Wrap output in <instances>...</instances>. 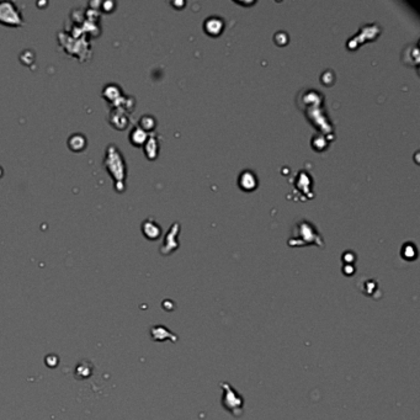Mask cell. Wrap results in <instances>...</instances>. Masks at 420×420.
<instances>
[{
  "mask_svg": "<svg viewBox=\"0 0 420 420\" xmlns=\"http://www.w3.org/2000/svg\"><path fill=\"white\" fill-rule=\"evenodd\" d=\"M104 165L107 173L116 181V190L122 191L123 190V179L126 177V164H124L123 157L115 144H109L105 152Z\"/></svg>",
  "mask_w": 420,
  "mask_h": 420,
  "instance_id": "6da1fadb",
  "label": "cell"
},
{
  "mask_svg": "<svg viewBox=\"0 0 420 420\" xmlns=\"http://www.w3.org/2000/svg\"><path fill=\"white\" fill-rule=\"evenodd\" d=\"M0 24L19 27L24 25V18L13 2H0Z\"/></svg>",
  "mask_w": 420,
  "mask_h": 420,
  "instance_id": "7a4b0ae2",
  "label": "cell"
},
{
  "mask_svg": "<svg viewBox=\"0 0 420 420\" xmlns=\"http://www.w3.org/2000/svg\"><path fill=\"white\" fill-rule=\"evenodd\" d=\"M110 123H111L112 127H115L116 130H124L129 124V118H127L126 111L121 107H112V110L110 111L109 115Z\"/></svg>",
  "mask_w": 420,
  "mask_h": 420,
  "instance_id": "3957f363",
  "label": "cell"
},
{
  "mask_svg": "<svg viewBox=\"0 0 420 420\" xmlns=\"http://www.w3.org/2000/svg\"><path fill=\"white\" fill-rule=\"evenodd\" d=\"M103 98L106 101H109L112 105V107H116L120 104L122 99L121 88L116 84H107L103 90Z\"/></svg>",
  "mask_w": 420,
  "mask_h": 420,
  "instance_id": "277c9868",
  "label": "cell"
},
{
  "mask_svg": "<svg viewBox=\"0 0 420 420\" xmlns=\"http://www.w3.org/2000/svg\"><path fill=\"white\" fill-rule=\"evenodd\" d=\"M68 146L73 152H80L87 147V138L81 133H74L68 140Z\"/></svg>",
  "mask_w": 420,
  "mask_h": 420,
  "instance_id": "5b68a950",
  "label": "cell"
},
{
  "mask_svg": "<svg viewBox=\"0 0 420 420\" xmlns=\"http://www.w3.org/2000/svg\"><path fill=\"white\" fill-rule=\"evenodd\" d=\"M142 231H143L144 235L149 239H157L160 235V228L157 223L153 220H147L146 222L142 224Z\"/></svg>",
  "mask_w": 420,
  "mask_h": 420,
  "instance_id": "8992f818",
  "label": "cell"
},
{
  "mask_svg": "<svg viewBox=\"0 0 420 420\" xmlns=\"http://www.w3.org/2000/svg\"><path fill=\"white\" fill-rule=\"evenodd\" d=\"M147 140H148V135L140 127H135L130 133V141H131L133 146H142V144L146 143Z\"/></svg>",
  "mask_w": 420,
  "mask_h": 420,
  "instance_id": "52a82bcc",
  "label": "cell"
},
{
  "mask_svg": "<svg viewBox=\"0 0 420 420\" xmlns=\"http://www.w3.org/2000/svg\"><path fill=\"white\" fill-rule=\"evenodd\" d=\"M205 27H206V31L209 33V35L216 36V35H218V33H221V31H222V27H223V24H222V21H221L220 19L211 18V19H208L206 21Z\"/></svg>",
  "mask_w": 420,
  "mask_h": 420,
  "instance_id": "ba28073f",
  "label": "cell"
},
{
  "mask_svg": "<svg viewBox=\"0 0 420 420\" xmlns=\"http://www.w3.org/2000/svg\"><path fill=\"white\" fill-rule=\"evenodd\" d=\"M240 186L244 190H253L255 186H257V180H255V175L250 172L243 173L242 177H240L239 180Z\"/></svg>",
  "mask_w": 420,
  "mask_h": 420,
  "instance_id": "9c48e42d",
  "label": "cell"
},
{
  "mask_svg": "<svg viewBox=\"0 0 420 420\" xmlns=\"http://www.w3.org/2000/svg\"><path fill=\"white\" fill-rule=\"evenodd\" d=\"M157 142L154 140H147L146 141V146H144V152H146L147 157L148 159H155L157 157V153H158V149H157Z\"/></svg>",
  "mask_w": 420,
  "mask_h": 420,
  "instance_id": "30bf717a",
  "label": "cell"
},
{
  "mask_svg": "<svg viewBox=\"0 0 420 420\" xmlns=\"http://www.w3.org/2000/svg\"><path fill=\"white\" fill-rule=\"evenodd\" d=\"M155 126V121H154V117H152V116H142L141 120H140V129L143 130L144 132L146 131H152L153 129H154Z\"/></svg>",
  "mask_w": 420,
  "mask_h": 420,
  "instance_id": "8fae6325",
  "label": "cell"
},
{
  "mask_svg": "<svg viewBox=\"0 0 420 420\" xmlns=\"http://www.w3.org/2000/svg\"><path fill=\"white\" fill-rule=\"evenodd\" d=\"M3 175V169H2V166H0V177H2Z\"/></svg>",
  "mask_w": 420,
  "mask_h": 420,
  "instance_id": "7c38bea8",
  "label": "cell"
}]
</instances>
